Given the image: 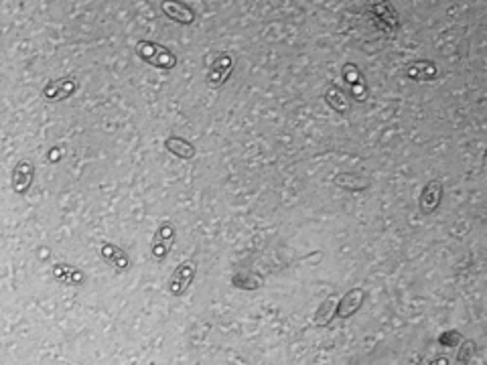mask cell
<instances>
[{
    "instance_id": "6da1fadb",
    "label": "cell",
    "mask_w": 487,
    "mask_h": 365,
    "mask_svg": "<svg viewBox=\"0 0 487 365\" xmlns=\"http://www.w3.org/2000/svg\"><path fill=\"white\" fill-rule=\"evenodd\" d=\"M136 55L157 69H173L177 65V57L167 47L152 41H140L136 45Z\"/></svg>"
},
{
    "instance_id": "7a4b0ae2",
    "label": "cell",
    "mask_w": 487,
    "mask_h": 365,
    "mask_svg": "<svg viewBox=\"0 0 487 365\" xmlns=\"http://www.w3.org/2000/svg\"><path fill=\"white\" fill-rule=\"evenodd\" d=\"M195 272H197V264L187 260L183 264H179L177 268L173 270L171 278H169V292L175 294V296H181L189 290V286L193 284L195 280Z\"/></svg>"
},
{
    "instance_id": "3957f363",
    "label": "cell",
    "mask_w": 487,
    "mask_h": 365,
    "mask_svg": "<svg viewBox=\"0 0 487 365\" xmlns=\"http://www.w3.org/2000/svg\"><path fill=\"white\" fill-rule=\"evenodd\" d=\"M231 69H234V57L227 55V53H220L216 55V59L212 61L209 65V71H207V86L218 90L225 84V80L231 75Z\"/></svg>"
},
{
    "instance_id": "277c9868",
    "label": "cell",
    "mask_w": 487,
    "mask_h": 365,
    "mask_svg": "<svg viewBox=\"0 0 487 365\" xmlns=\"http://www.w3.org/2000/svg\"><path fill=\"white\" fill-rule=\"evenodd\" d=\"M370 14L376 19V23L388 31V33H394L400 27V19L396 8L390 4V2H384V0H378V2H372L370 4Z\"/></svg>"
},
{
    "instance_id": "5b68a950",
    "label": "cell",
    "mask_w": 487,
    "mask_h": 365,
    "mask_svg": "<svg viewBox=\"0 0 487 365\" xmlns=\"http://www.w3.org/2000/svg\"><path fill=\"white\" fill-rule=\"evenodd\" d=\"M343 82H346V86L352 91L354 99H357V102H365L367 99V95H370L367 82H365L363 73L359 71V67L355 63H346L343 65Z\"/></svg>"
},
{
    "instance_id": "8992f818",
    "label": "cell",
    "mask_w": 487,
    "mask_h": 365,
    "mask_svg": "<svg viewBox=\"0 0 487 365\" xmlns=\"http://www.w3.org/2000/svg\"><path fill=\"white\" fill-rule=\"evenodd\" d=\"M175 242V229L171 224H163L161 228L155 231L152 244H150V254L155 260H165L173 248Z\"/></svg>"
},
{
    "instance_id": "52a82bcc",
    "label": "cell",
    "mask_w": 487,
    "mask_h": 365,
    "mask_svg": "<svg viewBox=\"0 0 487 365\" xmlns=\"http://www.w3.org/2000/svg\"><path fill=\"white\" fill-rule=\"evenodd\" d=\"M443 199V182L441 181H429L424 185L420 199H418V209L422 215H433Z\"/></svg>"
},
{
    "instance_id": "ba28073f",
    "label": "cell",
    "mask_w": 487,
    "mask_h": 365,
    "mask_svg": "<svg viewBox=\"0 0 487 365\" xmlns=\"http://www.w3.org/2000/svg\"><path fill=\"white\" fill-rule=\"evenodd\" d=\"M363 301H365V292H363L361 288L348 290V292L341 296V301H337L335 317H339V319H350L352 315H355V313L361 309Z\"/></svg>"
},
{
    "instance_id": "9c48e42d",
    "label": "cell",
    "mask_w": 487,
    "mask_h": 365,
    "mask_svg": "<svg viewBox=\"0 0 487 365\" xmlns=\"http://www.w3.org/2000/svg\"><path fill=\"white\" fill-rule=\"evenodd\" d=\"M78 90V84L76 80L71 78H61V80H55L51 84H47L43 88V97L49 102H61V99H67L71 97Z\"/></svg>"
},
{
    "instance_id": "30bf717a",
    "label": "cell",
    "mask_w": 487,
    "mask_h": 365,
    "mask_svg": "<svg viewBox=\"0 0 487 365\" xmlns=\"http://www.w3.org/2000/svg\"><path fill=\"white\" fill-rule=\"evenodd\" d=\"M33 179H35V167L29 161L16 163V167L12 171V189L23 195V193H27L31 189Z\"/></svg>"
},
{
    "instance_id": "8fae6325",
    "label": "cell",
    "mask_w": 487,
    "mask_h": 365,
    "mask_svg": "<svg viewBox=\"0 0 487 365\" xmlns=\"http://www.w3.org/2000/svg\"><path fill=\"white\" fill-rule=\"evenodd\" d=\"M161 8L165 16H169L179 25H191L195 21V10L187 6L185 2H163Z\"/></svg>"
},
{
    "instance_id": "7c38bea8",
    "label": "cell",
    "mask_w": 487,
    "mask_h": 365,
    "mask_svg": "<svg viewBox=\"0 0 487 365\" xmlns=\"http://www.w3.org/2000/svg\"><path fill=\"white\" fill-rule=\"evenodd\" d=\"M325 102L339 114H348L352 110V102L348 97V93L343 91V88H339L337 84H331L325 90Z\"/></svg>"
},
{
    "instance_id": "4fadbf2b",
    "label": "cell",
    "mask_w": 487,
    "mask_h": 365,
    "mask_svg": "<svg viewBox=\"0 0 487 365\" xmlns=\"http://www.w3.org/2000/svg\"><path fill=\"white\" fill-rule=\"evenodd\" d=\"M102 258L118 270H128L131 268L128 256L116 244H102Z\"/></svg>"
},
{
    "instance_id": "5bb4252c",
    "label": "cell",
    "mask_w": 487,
    "mask_h": 365,
    "mask_svg": "<svg viewBox=\"0 0 487 365\" xmlns=\"http://www.w3.org/2000/svg\"><path fill=\"white\" fill-rule=\"evenodd\" d=\"M406 75L412 80H435L439 69L433 61H414L406 67Z\"/></svg>"
},
{
    "instance_id": "9a60e30c",
    "label": "cell",
    "mask_w": 487,
    "mask_h": 365,
    "mask_svg": "<svg viewBox=\"0 0 487 365\" xmlns=\"http://www.w3.org/2000/svg\"><path fill=\"white\" fill-rule=\"evenodd\" d=\"M165 148H167L171 154H175V156H179V158H185V161H189V158L195 156V146L181 137L165 138Z\"/></svg>"
},
{
    "instance_id": "2e32d148",
    "label": "cell",
    "mask_w": 487,
    "mask_h": 365,
    "mask_svg": "<svg viewBox=\"0 0 487 365\" xmlns=\"http://www.w3.org/2000/svg\"><path fill=\"white\" fill-rule=\"evenodd\" d=\"M231 284L236 288H242V290H256L264 284V278L260 274L242 270V272H236L231 276Z\"/></svg>"
},
{
    "instance_id": "e0dca14e",
    "label": "cell",
    "mask_w": 487,
    "mask_h": 365,
    "mask_svg": "<svg viewBox=\"0 0 487 365\" xmlns=\"http://www.w3.org/2000/svg\"><path fill=\"white\" fill-rule=\"evenodd\" d=\"M335 309H337V296L333 294V296H329V298L317 309V313H315V325H317V327H327V325L331 322V319L335 317Z\"/></svg>"
},
{
    "instance_id": "ac0fdd59",
    "label": "cell",
    "mask_w": 487,
    "mask_h": 365,
    "mask_svg": "<svg viewBox=\"0 0 487 365\" xmlns=\"http://www.w3.org/2000/svg\"><path fill=\"white\" fill-rule=\"evenodd\" d=\"M473 353H475V343L473 341H461V349H459L457 362L459 364H469Z\"/></svg>"
},
{
    "instance_id": "d6986e66",
    "label": "cell",
    "mask_w": 487,
    "mask_h": 365,
    "mask_svg": "<svg viewBox=\"0 0 487 365\" xmlns=\"http://www.w3.org/2000/svg\"><path fill=\"white\" fill-rule=\"evenodd\" d=\"M461 341H463V335L457 333V331H444V333L439 335V343H441L443 347H455V345H459Z\"/></svg>"
}]
</instances>
